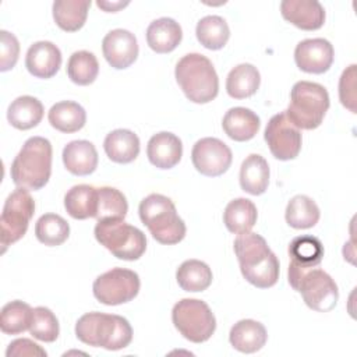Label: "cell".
Listing matches in <instances>:
<instances>
[{"instance_id": "40", "label": "cell", "mask_w": 357, "mask_h": 357, "mask_svg": "<svg viewBox=\"0 0 357 357\" xmlns=\"http://www.w3.org/2000/svg\"><path fill=\"white\" fill-rule=\"evenodd\" d=\"M0 71L11 70L20 54V43L15 35L8 31H0Z\"/></svg>"}, {"instance_id": "33", "label": "cell", "mask_w": 357, "mask_h": 357, "mask_svg": "<svg viewBox=\"0 0 357 357\" xmlns=\"http://www.w3.org/2000/svg\"><path fill=\"white\" fill-rule=\"evenodd\" d=\"M286 222L293 229L314 227L321 216L315 201L307 195L293 197L286 206Z\"/></svg>"}, {"instance_id": "12", "label": "cell", "mask_w": 357, "mask_h": 357, "mask_svg": "<svg viewBox=\"0 0 357 357\" xmlns=\"http://www.w3.org/2000/svg\"><path fill=\"white\" fill-rule=\"evenodd\" d=\"M264 138L271 153L279 160H291L301 151V131L289 120L286 112L268 121Z\"/></svg>"}, {"instance_id": "18", "label": "cell", "mask_w": 357, "mask_h": 357, "mask_svg": "<svg viewBox=\"0 0 357 357\" xmlns=\"http://www.w3.org/2000/svg\"><path fill=\"white\" fill-rule=\"evenodd\" d=\"M149 162L158 169L174 167L183 156V144L173 132L162 131L151 137L146 146Z\"/></svg>"}, {"instance_id": "4", "label": "cell", "mask_w": 357, "mask_h": 357, "mask_svg": "<svg viewBox=\"0 0 357 357\" xmlns=\"http://www.w3.org/2000/svg\"><path fill=\"white\" fill-rule=\"evenodd\" d=\"M176 81L188 100L208 103L218 96L219 78L211 60L199 53H188L176 64Z\"/></svg>"}, {"instance_id": "34", "label": "cell", "mask_w": 357, "mask_h": 357, "mask_svg": "<svg viewBox=\"0 0 357 357\" xmlns=\"http://www.w3.org/2000/svg\"><path fill=\"white\" fill-rule=\"evenodd\" d=\"M195 33L199 43L209 50L222 49L230 38L229 25L219 15H206L201 18L197 24Z\"/></svg>"}, {"instance_id": "14", "label": "cell", "mask_w": 357, "mask_h": 357, "mask_svg": "<svg viewBox=\"0 0 357 357\" xmlns=\"http://www.w3.org/2000/svg\"><path fill=\"white\" fill-rule=\"evenodd\" d=\"M335 59L333 46L324 38L304 39L294 50V61L297 67L310 74L326 73Z\"/></svg>"}, {"instance_id": "29", "label": "cell", "mask_w": 357, "mask_h": 357, "mask_svg": "<svg viewBox=\"0 0 357 357\" xmlns=\"http://www.w3.org/2000/svg\"><path fill=\"white\" fill-rule=\"evenodd\" d=\"M89 7V0H56L53 3L54 22L66 32H75L84 26Z\"/></svg>"}, {"instance_id": "1", "label": "cell", "mask_w": 357, "mask_h": 357, "mask_svg": "<svg viewBox=\"0 0 357 357\" xmlns=\"http://www.w3.org/2000/svg\"><path fill=\"white\" fill-rule=\"evenodd\" d=\"M234 252L247 282L259 289L272 287L278 282L279 259L262 236L251 231L238 234L234 240Z\"/></svg>"}, {"instance_id": "23", "label": "cell", "mask_w": 357, "mask_h": 357, "mask_svg": "<svg viewBox=\"0 0 357 357\" xmlns=\"http://www.w3.org/2000/svg\"><path fill=\"white\" fill-rule=\"evenodd\" d=\"M259 117L252 110L240 106L229 109L222 121L226 135L238 142L254 138L259 130Z\"/></svg>"}, {"instance_id": "31", "label": "cell", "mask_w": 357, "mask_h": 357, "mask_svg": "<svg viewBox=\"0 0 357 357\" xmlns=\"http://www.w3.org/2000/svg\"><path fill=\"white\" fill-rule=\"evenodd\" d=\"M261 84V75L257 67L243 63L230 70L226 79V91L234 99H245L252 96Z\"/></svg>"}, {"instance_id": "25", "label": "cell", "mask_w": 357, "mask_h": 357, "mask_svg": "<svg viewBox=\"0 0 357 357\" xmlns=\"http://www.w3.org/2000/svg\"><path fill=\"white\" fill-rule=\"evenodd\" d=\"M103 148L112 162L130 163L139 153V138L130 130L119 128L106 135Z\"/></svg>"}, {"instance_id": "39", "label": "cell", "mask_w": 357, "mask_h": 357, "mask_svg": "<svg viewBox=\"0 0 357 357\" xmlns=\"http://www.w3.org/2000/svg\"><path fill=\"white\" fill-rule=\"evenodd\" d=\"M59 321L56 315L46 307H36L32 310V321L29 333L42 342L52 343L59 337Z\"/></svg>"}, {"instance_id": "43", "label": "cell", "mask_w": 357, "mask_h": 357, "mask_svg": "<svg viewBox=\"0 0 357 357\" xmlns=\"http://www.w3.org/2000/svg\"><path fill=\"white\" fill-rule=\"evenodd\" d=\"M96 4H98L99 8H103L106 13H116V11H119L120 8L126 7V6L128 4V1L123 3V1H100V0H99Z\"/></svg>"}, {"instance_id": "3", "label": "cell", "mask_w": 357, "mask_h": 357, "mask_svg": "<svg viewBox=\"0 0 357 357\" xmlns=\"http://www.w3.org/2000/svg\"><path fill=\"white\" fill-rule=\"evenodd\" d=\"M75 335L85 344L106 350H120L131 343L132 328L120 315L95 311L84 314L77 321Z\"/></svg>"}, {"instance_id": "20", "label": "cell", "mask_w": 357, "mask_h": 357, "mask_svg": "<svg viewBox=\"0 0 357 357\" xmlns=\"http://www.w3.org/2000/svg\"><path fill=\"white\" fill-rule=\"evenodd\" d=\"M63 163L74 176H88L98 167V152L92 142L77 139L63 149Z\"/></svg>"}, {"instance_id": "42", "label": "cell", "mask_w": 357, "mask_h": 357, "mask_svg": "<svg viewBox=\"0 0 357 357\" xmlns=\"http://www.w3.org/2000/svg\"><path fill=\"white\" fill-rule=\"evenodd\" d=\"M7 357H21V356H28V357H46L45 349H42L39 344L32 342L31 339H15L13 340L6 351Z\"/></svg>"}, {"instance_id": "27", "label": "cell", "mask_w": 357, "mask_h": 357, "mask_svg": "<svg viewBox=\"0 0 357 357\" xmlns=\"http://www.w3.org/2000/svg\"><path fill=\"white\" fill-rule=\"evenodd\" d=\"M67 213L78 220L95 218L98 211V188L88 184H78L70 188L64 197Z\"/></svg>"}, {"instance_id": "22", "label": "cell", "mask_w": 357, "mask_h": 357, "mask_svg": "<svg viewBox=\"0 0 357 357\" xmlns=\"http://www.w3.org/2000/svg\"><path fill=\"white\" fill-rule=\"evenodd\" d=\"M268 339L265 326L254 319L236 322L229 333L230 344L241 353H255L261 350Z\"/></svg>"}, {"instance_id": "30", "label": "cell", "mask_w": 357, "mask_h": 357, "mask_svg": "<svg viewBox=\"0 0 357 357\" xmlns=\"http://www.w3.org/2000/svg\"><path fill=\"white\" fill-rule=\"evenodd\" d=\"M257 206L247 198H236L227 204L223 212V222L230 233H248L257 222Z\"/></svg>"}, {"instance_id": "7", "label": "cell", "mask_w": 357, "mask_h": 357, "mask_svg": "<svg viewBox=\"0 0 357 357\" xmlns=\"http://www.w3.org/2000/svg\"><path fill=\"white\" fill-rule=\"evenodd\" d=\"M96 240L107 248L116 258L124 261H135L142 257L146 250L145 234L124 222V219L100 220L95 226Z\"/></svg>"}, {"instance_id": "5", "label": "cell", "mask_w": 357, "mask_h": 357, "mask_svg": "<svg viewBox=\"0 0 357 357\" xmlns=\"http://www.w3.org/2000/svg\"><path fill=\"white\" fill-rule=\"evenodd\" d=\"M138 212L141 222L160 244L172 245L184 238L185 223L177 215L173 201L166 195L149 194L141 201Z\"/></svg>"}, {"instance_id": "16", "label": "cell", "mask_w": 357, "mask_h": 357, "mask_svg": "<svg viewBox=\"0 0 357 357\" xmlns=\"http://www.w3.org/2000/svg\"><path fill=\"white\" fill-rule=\"evenodd\" d=\"M282 17L304 31L319 29L325 22V10L317 0H283Z\"/></svg>"}, {"instance_id": "24", "label": "cell", "mask_w": 357, "mask_h": 357, "mask_svg": "<svg viewBox=\"0 0 357 357\" xmlns=\"http://www.w3.org/2000/svg\"><path fill=\"white\" fill-rule=\"evenodd\" d=\"M269 184L268 162L258 153L248 155L240 167V185L251 195H261Z\"/></svg>"}, {"instance_id": "17", "label": "cell", "mask_w": 357, "mask_h": 357, "mask_svg": "<svg viewBox=\"0 0 357 357\" xmlns=\"http://www.w3.org/2000/svg\"><path fill=\"white\" fill-rule=\"evenodd\" d=\"M61 66L60 49L49 42L39 40L29 46L25 56L26 70L36 78H52Z\"/></svg>"}, {"instance_id": "36", "label": "cell", "mask_w": 357, "mask_h": 357, "mask_svg": "<svg viewBox=\"0 0 357 357\" xmlns=\"http://www.w3.org/2000/svg\"><path fill=\"white\" fill-rule=\"evenodd\" d=\"M32 321V308L29 304L14 300L7 303L1 308L0 314V329L7 335H18L29 329Z\"/></svg>"}, {"instance_id": "26", "label": "cell", "mask_w": 357, "mask_h": 357, "mask_svg": "<svg viewBox=\"0 0 357 357\" xmlns=\"http://www.w3.org/2000/svg\"><path fill=\"white\" fill-rule=\"evenodd\" d=\"M49 123L60 132L71 134L79 131L86 121L85 109L73 100H61L53 105L47 114Z\"/></svg>"}, {"instance_id": "21", "label": "cell", "mask_w": 357, "mask_h": 357, "mask_svg": "<svg viewBox=\"0 0 357 357\" xmlns=\"http://www.w3.org/2000/svg\"><path fill=\"white\" fill-rule=\"evenodd\" d=\"M181 38V26L173 18H158L146 28L148 46L156 53H170L180 45Z\"/></svg>"}, {"instance_id": "2", "label": "cell", "mask_w": 357, "mask_h": 357, "mask_svg": "<svg viewBox=\"0 0 357 357\" xmlns=\"http://www.w3.org/2000/svg\"><path fill=\"white\" fill-rule=\"evenodd\" d=\"M52 174V144L43 137L28 138L11 163V178L17 187L40 190Z\"/></svg>"}, {"instance_id": "15", "label": "cell", "mask_w": 357, "mask_h": 357, "mask_svg": "<svg viewBox=\"0 0 357 357\" xmlns=\"http://www.w3.org/2000/svg\"><path fill=\"white\" fill-rule=\"evenodd\" d=\"M102 52L106 61L116 70L130 67L138 57V42L127 29H113L102 40Z\"/></svg>"}, {"instance_id": "8", "label": "cell", "mask_w": 357, "mask_h": 357, "mask_svg": "<svg viewBox=\"0 0 357 357\" xmlns=\"http://www.w3.org/2000/svg\"><path fill=\"white\" fill-rule=\"evenodd\" d=\"M290 286L301 293L304 303L318 312H328L335 308L339 300V290L335 280L325 271L311 268L289 275Z\"/></svg>"}, {"instance_id": "19", "label": "cell", "mask_w": 357, "mask_h": 357, "mask_svg": "<svg viewBox=\"0 0 357 357\" xmlns=\"http://www.w3.org/2000/svg\"><path fill=\"white\" fill-rule=\"evenodd\" d=\"M289 255V275H294L318 266L324 257V245L314 236H298L291 240Z\"/></svg>"}, {"instance_id": "13", "label": "cell", "mask_w": 357, "mask_h": 357, "mask_svg": "<svg viewBox=\"0 0 357 357\" xmlns=\"http://www.w3.org/2000/svg\"><path fill=\"white\" fill-rule=\"evenodd\" d=\"M194 167L204 176L218 177L227 172L233 155L230 148L220 139L206 137L195 142L191 151Z\"/></svg>"}, {"instance_id": "11", "label": "cell", "mask_w": 357, "mask_h": 357, "mask_svg": "<svg viewBox=\"0 0 357 357\" xmlns=\"http://www.w3.org/2000/svg\"><path fill=\"white\" fill-rule=\"evenodd\" d=\"M139 276L126 268H113L99 275L92 286L95 298L106 305L131 301L139 291Z\"/></svg>"}, {"instance_id": "41", "label": "cell", "mask_w": 357, "mask_h": 357, "mask_svg": "<svg viewBox=\"0 0 357 357\" xmlns=\"http://www.w3.org/2000/svg\"><path fill=\"white\" fill-rule=\"evenodd\" d=\"M356 64L349 66L339 79V99L351 113H356Z\"/></svg>"}, {"instance_id": "6", "label": "cell", "mask_w": 357, "mask_h": 357, "mask_svg": "<svg viewBox=\"0 0 357 357\" xmlns=\"http://www.w3.org/2000/svg\"><path fill=\"white\" fill-rule=\"evenodd\" d=\"M328 109L329 95L321 84L298 81L291 88L286 114L298 130H314L321 126Z\"/></svg>"}, {"instance_id": "38", "label": "cell", "mask_w": 357, "mask_h": 357, "mask_svg": "<svg viewBox=\"0 0 357 357\" xmlns=\"http://www.w3.org/2000/svg\"><path fill=\"white\" fill-rule=\"evenodd\" d=\"M128 204L123 192L113 187L98 188V211L95 219L98 222L107 219H124Z\"/></svg>"}, {"instance_id": "9", "label": "cell", "mask_w": 357, "mask_h": 357, "mask_svg": "<svg viewBox=\"0 0 357 357\" xmlns=\"http://www.w3.org/2000/svg\"><path fill=\"white\" fill-rule=\"evenodd\" d=\"M172 321L176 329L190 342H206L216 329V319L209 305L197 298H183L174 304Z\"/></svg>"}, {"instance_id": "28", "label": "cell", "mask_w": 357, "mask_h": 357, "mask_svg": "<svg viewBox=\"0 0 357 357\" xmlns=\"http://www.w3.org/2000/svg\"><path fill=\"white\" fill-rule=\"evenodd\" d=\"M43 117V105L33 96L24 95L13 100L7 110L8 123L18 130L36 127Z\"/></svg>"}, {"instance_id": "10", "label": "cell", "mask_w": 357, "mask_h": 357, "mask_svg": "<svg viewBox=\"0 0 357 357\" xmlns=\"http://www.w3.org/2000/svg\"><path fill=\"white\" fill-rule=\"evenodd\" d=\"M35 213V201L26 188L17 187L6 199L0 216V243L1 252L24 237L28 230L29 220Z\"/></svg>"}, {"instance_id": "37", "label": "cell", "mask_w": 357, "mask_h": 357, "mask_svg": "<svg viewBox=\"0 0 357 357\" xmlns=\"http://www.w3.org/2000/svg\"><path fill=\"white\" fill-rule=\"evenodd\" d=\"M68 78L77 85L92 84L99 74V63L93 53L88 50L74 52L67 63Z\"/></svg>"}, {"instance_id": "32", "label": "cell", "mask_w": 357, "mask_h": 357, "mask_svg": "<svg viewBox=\"0 0 357 357\" xmlns=\"http://www.w3.org/2000/svg\"><path fill=\"white\" fill-rule=\"evenodd\" d=\"M176 279L178 286L185 291H204L212 283V271L199 259H187L178 266Z\"/></svg>"}, {"instance_id": "35", "label": "cell", "mask_w": 357, "mask_h": 357, "mask_svg": "<svg viewBox=\"0 0 357 357\" xmlns=\"http://www.w3.org/2000/svg\"><path fill=\"white\" fill-rule=\"evenodd\" d=\"M36 238L49 247L63 244L70 236V226L64 218L57 213L42 215L35 225Z\"/></svg>"}]
</instances>
